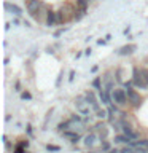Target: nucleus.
I'll list each match as a JSON object with an SVG mask.
<instances>
[{
	"mask_svg": "<svg viewBox=\"0 0 148 153\" xmlns=\"http://www.w3.org/2000/svg\"><path fill=\"white\" fill-rule=\"evenodd\" d=\"M27 134H29V136H32V126H30V124H27Z\"/></svg>",
	"mask_w": 148,
	"mask_h": 153,
	"instance_id": "obj_36",
	"label": "nucleus"
},
{
	"mask_svg": "<svg viewBox=\"0 0 148 153\" xmlns=\"http://www.w3.org/2000/svg\"><path fill=\"white\" fill-rule=\"evenodd\" d=\"M65 30H67V27H61L59 30H56V32H54V38H57V37H61V35H62V33H64Z\"/></svg>",
	"mask_w": 148,
	"mask_h": 153,
	"instance_id": "obj_28",
	"label": "nucleus"
},
{
	"mask_svg": "<svg viewBox=\"0 0 148 153\" xmlns=\"http://www.w3.org/2000/svg\"><path fill=\"white\" fill-rule=\"evenodd\" d=\"M75 108H76V112H78V115H81V117L84 118V121L86 123H92V118L95 117L94 112H92V108H91V105L86 102V99H84V96H78V97L75 99Z\"/></svg>",
	"mask_w": 148,
	"mask_h": 153,
	"instance_id": "obj_2",
	"label": "nucleus"
},
{
	"mask_svg": "<svg viewBox=\"0 0 148 153\" xmlns=\"http://www.w3.org/2000/svg\"><path fill=\"white\" fill-rule=\"evenodd\" d=\"M21 99L22 100H30L32 99V94L29 93V91H22V93H21Z\"/></svg>",
	"mask_w": 148,
	"mask_h": 153,
	"instance_id": "obj_26",
	"label": "nucleus"
},
{
	"mask_svg": "<svg viewBox=\"0 0 148 153\" xmlns=\"http://www.w3.org/2000/svg\"><path fill=\"white\" fill-rule=\"evenodd\" d=\"M27 2H30V0H27Z\"/></svg>",
	"mask_w": 148,
	"mask_h": 153,
	"instance_id": "obj_40",
	"label": "nucleus"
},
{
	"mask_svg": "<svg viewBox=\"0 0 148 153\" xmlns=\"http://www.w3.org/2000/svg\"><path fill=\"white\" fill-rule=\"evenodd\" d=\"M14 91H21V83H19V81L14 83Z\"/></svg>",
	"mask_w": 148,
	"mask_h": 153,
	"instance_id": "obj_33",
	"label": "nucleus"
},
{
	"mask_svg": "<svg viewBox=\"0 0 148 153\" xmlns=\"http://www.w3.org/2000/svg\"><path fill=\"white\" fill-rule=\"evenodd\" d=\"M84 16H86V11H83V10H76V11H75V16H73V21L78 22V21H81Z\"/></svg>",
	"mask_w": 148,
	"mask_h": 153,
	"instance_id": "obj_22",
	"label": "nucleus"
},
{
	"mask_svg": "<svg viewBox=\"0 0 148 153\" xmlns=\"http://www.w3.org/2000/svg\"><path fill=\"white\" fill-rule=\"evenodd\" d=\"M140 70H142L143 80H145V83H147V88H148V69H147V67H140Z\"/></svg>",
	"mask_w": 148,
	"mask_h": 153,
	"instance_id": "obj_24",
	"label": "nucleus"
},
{
	"mask_svg": "<svg viewBox=\"0 0 148 153\" xmlns=\"http://www.w3.org/2000/svg\"><path fill=\"white\" fill-rule=\"evenodd\" d=\"M46 150H48V152H61V147H59V145H51V143H48V145H46Z\"/></svg>",
	"mask_w": 148,
	"mask_h": 153,
	"instance_id": "obj_25",
	"label": "nucleus"
},
{
	"mask_svg": "<svg viewBox=\"0 0 148 153\" xmlns=\"http://www.w3.org/2000/svg\"><path fill=\"white\" fill-rule=\"evenodd\" d=\"M126 93H127V102H129V107L134 108V110L140 108V105H142V102H143V97L140 96V93H138V91H135L134 88L126 89Z\"/></svg>",
	"mask_w": 148,
	"mask_h": 153,
	"instance_id": "obj_6",
	"label": "nucleus"
},
{
	"mask_svg": "<svg viewBox=\"0 0 148 153\" xmlns=\"http://www.w3.org/2000/svg\"><path fill=\"white\" fill-rule=\"evenodd\" d=\"M115 76H113V72L112 70H108V72H105V75L102 76V81H104V89H107V91H110V93H112V91L116 88V86H115Z\"/></svg>",
	"mask_w": 148,
	"mask_h": 153,
	"instance_id": "obj_9",
	"label": "nucleus"
},
{
	"mask_svg": "<svg viewBox=\"0 0 148 153\" xmlns=\"http://www.w3.org/2000/svg\"><path fill=\"white\" fill-rule=\"evenodd\" d=\"M19 145H21L22 148H27V147H29V140H22V142H19Z\"/></svg>",
	"mask_w": 148,
	"mask_h": 153,
	"instance_id": "obj_32",
	"label": "nucleus"
},
{
	"mask_svg": "<svg viewBox=\"0 0 148 153\" xmlns=\"http://www.w3.org/2000/svg\"><path fill=\"white\" fill-rule=\"evenodd\" d=\"M92 128H94V132H97V134H99L100 140H107L108 129H107V126H105L104 123H97V124H94Z\"/></svg>",
	"mask_w": 148,
	"mask_h": 153,
	"instance_id": "obj_16",
	"label": "nucleus"
},
{
	"mask_svg": "<svg viewBox=\"0 0 148 153\" xmlns=\"http://www.w3.org/2000/svg\"><path fill=\"white\" fill-rule=\"evenodd\" d=\"M123 88L124 89H131V88H135V86H134L132 80H129V81H124V83H123Z\"/></svg>",
	"mask_w": 148,
	"mask_h": 153,
	"instance_id": "obj_27",
	"label": "nucleus"
},
{
	"mask_svg": "<svg viewBox=\"0 0 148 153\" xmlns=\"http://www.w3.org/2000/svg\"><path fill=\"white\" fill-rule=\"evenodd\" d=\"M112 99H113V104L118 105V107H126V105H129L127 102V93L124 88H115L112 91Z\"/></svg>",
	"mask_w": 148,
	"mask_h": 153,
	"instance_id": "obj_5",
	"label": "nucleus"
},
{
	"mask_svg": "<svg viewBox=\"0 0 148 153\" xmlns=\"http://www.w3.org/2000/svg\"><path fill=\"white\" fill-rule=\"evenodd\" d=\"M69 2L73 5L76 10H83V11L88 13V8H89V2H91V0H69Z\"/></svg>",
	"mask_w": 148,
	"mask_h": 153,
	"instance_id": "obj_19",
	"label": "nucleus"
},
{
	"mask_svg": "<svg viewBox=\"0 0 148 153\" xmlns=\"http://www.w3.org/2000/svg\"><path fill=\"white\" fill-rule=\"evenodd\" d=\"M3 8L7 10L8 13H11V14H14V16H18V18H21L22 16V8L19 7V5H16V3H10V2H5L3 3Z\"/></svg>",
	"mask_w": 148,
	"mask_h": 153,
	"instance_id": "obj_15",
	"label": "nucleus"
},
{
	"mask_svg": "<svg viewBox=\"0 0 148 153\" xmlns=\"http://www.w3.org/2000/svg\"><path fill=\"white\" fill-rule=\"evenodd\" d=\"M97 69H99V67H97V65H94L92 69H91V72H92V74H95V72H97Z\"/></svg>",
	"mask_w": 148,
	"mask_h": 153,
	"instance_id": "obj_38",
	"label": "nucleus"
},
{
	"mask_svg": "<svg viewBox=\"0 0 148 153\" xmlns=\"http://www.w3.org/2000/svg\"><path fill=\"white\" fill-rule=\"evenodd\" d=\"M132 83L137 89H147V83L143 80V75H142V70L138 65H134L132 67Z\"/></svg>",
	"mask_w": 148,
	"mask_h": 153,
	"instance_id": "obj_7",
	"label": "nucleus"
},
{
	"mask_svg": "<svg viewBox=\"0 0 148 153\" xmlns=\"http://www.w3.org/2000/svg\"><path fill=\"white\" fill-rule=\"evenodd\" d=\"M129 32H131V26H127V27H126V29H124V30H123V33H124V35H127Z\"/></svg>",
	"mask_w": 148,
	"mask_h": 153,
	"instance_id": "obj_35",
	"label": "nucleus"
},
{
	"mask_svg": "<svg viewBox=\"0 0 148 153\" xmlns=\"http://www.w3.org/2000/svg\"><path fill=\"white\" fill-rule=\"evenodd\" d=\"M97 96H99V100H100V104L102 105H112L113 104V99H112V93L107 89H100L97 91Z\"/></svg>",
	"mask_w": 148,
	"mask_h": 153,
	"instance_id": "obj_14",
	"label": "nucleus"
},
{
	"mask_svg": "<svg viewBox=\"0 0 148 153\" xmlns=\"http://www.w3.org/2000/svg\"><path fill=\"white\" fill-rule=\"evenodd\" d=\"M62 136H64L65 139H69V142L73 143V145L81 140V134L80 132H75V131H65V132H62Z\"/></svg>",
	"mask_w": 148,
	"mask_h": 153,
	"instance_id": "obj_18",
	"label": "nucleus"
},
{
	"mask_svg": "<svg viewBox=\"0 0 148 153\" xmlns=\"http://www.w3.org/2000/svg\"><path fill=\"white\" fill-rule=\"evenodd\" d=\"M86 126H88V123L84 121V118L81 117V115H72L70 118H67V131H75V132H83Z\"/></svg>",
	"mask_w": 148,
	"mask_h": 153,
	"instance_id": "obj_4",
	"label": "nucleus"
},
{
	"mask_svg": "<svg viewBox=\"0 0 148 153\" xmlns=\"http://www.w3.org/2000/svg\"><path fill=\"white\" fill-rule=\"evenodd\" d=\"M113 140H115V143H124V145H131V140H129V137L127 136H124V134L121 132V134H116V136L113 137Z\"/></svg>",
	"mask_w": 148,
	"mask_h": 153,
	"instance_id": "obj_20",
	"label": "nucleus"
},
{
	"mask_svg": "<svg viewBox=\"0 0 148 153\" xmlns=\"http://www.w3.org/2000/svg\"><path fill=\"white\" fill-rule=\"evenodd\" d=\"M135 50H137V46L134 45V43H129V45H124V46L119 48V50L116 51V54L118 56H131Z\"/></svg>",
	"mask_w": 148,
	"mask_h": 153,
	"instance_id": "obj_17",
	"label": "nucleus"
},
{
	"mask_svg": "<svg viewBox=\"0 0 148 153\" xmlns=\"http://www.w3.org/2000/svg\"><path fill=\"white\" fill-rule=\"evenodd\" d=\"M26 10H27L29 16H30L32 19H35L37 22H40V21L45 22L48 8H46V5L43 3V0H30V2H27Z\"/></svg>",
	"mask_w": 148,
	"mask_h": 153,
	"instance_id": "obj_1",
	"label": "nucleus"
},
{
	"mask_svg": "<svg viewBox=\"0 0 148 153\" xmlns=\"http://www.w3.org/2000/svg\"><path fill=\"white\" fill-rule=\"evenodd\" d=\"M11 24H13V26H19V24H21V21H19L18 16H14V18L11 19Z\"/></svg>",
	"mask_w": 148,
	"mask_h": 153,
	"instance_id": "obj_29",
	"label": "nucleus"
},
{
	"mask_svg": "<svg viewBox=\"0 0 148 153\" xmlns=\"http://www.w3.org/2000/svg\"><path fill=\"white\" fill-rule=\"evenodd\" d=\"M131 147L135 150V153H148V139H138L131 143Z\"/></svg>",
	"mask_w": 148,
	"mask_h": 153,
	"instance_id": "obj_10",
	"label": "nucleus"
},
{
	"mask_svg": "<svg viewBox=\"0 0 148 153\" xmlns=\"http://www.w3.org/2000/svg\"><path fill=\"white\" fill-rule=\"evenodd\" d=\"M62 76H64V72H61L59 76H57V81H56V88H59V85H61V80H62Z\"/></svg>",
	"mask_w": 148,
	"mask_h": 153,
	"instance_id": "obj_30",
	"label": "nucleus"
},
{
	"mask_svg": "<svg viewBox=\"0 0 148 153\" xmlns=\"http://www.w3.org/2000/svg\"><path fill=\"white\" fill-rule=\"evenodd\" d=\"M73 80H75V70H70V74H69V81L72 83Z\"/></svg>",
	"mask_w": 148,
	"mask_h": 153,
	"instance_id": "obj_31",
	"label": "nucleus"
},
{
	"mask_svg": "<svg viewBox=\"0 0 148 153\" xmlns=\"http://www.w3.org/2000/svg\"><path fill=\"white\" fill-rule=\"evenodd\" d=\"M57 24V11L56 10H53V8H48V11H46V19H45V26L46 27H54Z\"/></svg>",
	"mask_w": 148,
	"mask_h": 153,
	"instance_id": "obj_13",
	"label": "nucleus"
},
{
	"mask_svg": "<svg viewBox=\"0 0 148 153\" xmlns=\"http://www.w3.org/2000/svg\"><path fill=\"white\" fill-rule=\"evenodd\" d=\"M83 96H84L86 102L91 105V108H92V112H94V113L97 112V110L102 108V104H100V100H99V96L95 94L94 91H86Z\"/></svg>",
	"mask_w": 148,
	"mask_h": 153,
	"instance_id": "obj_8",
	"label": "nucleus"
},
{
	"mask_svg": "<svg viewBox=\"0 0 148 153\" xmlns=\"http://www.w3.org/2000/svg\"><path fill=\"white\" fill-rule=\"evenodd\" d=\"M84 54H86V56H91V54H92V50H91V48H86V50H84Z\"/></svg>",
	"mask_w": 148,
	"mask_h": 153,
	"instance_id": "obj_34",
	"label": "nucleus"
},
{
	"mask_svg": "<svg viewBox=\"0 0 148 153\" xmlns=\"http://www.w3.org/2000/svg\"><path fill=\"white\" fill-rule=\"evenodd\" d=\"M56 11H57V24H67V22L73 21L76 8L70 2H67L64 5H61L59 10H56Z\"/></svg>",
	"mask_w": 148,
	"mask_h": 153,
	"instance_id": "obj_3",
	"label": "nucleus"
},
{
	"mask_svg": "<svg viewBox=\"0 0 148 153\" xmlns=\"http://www.w3.org/2000/svg\"><path fill=\"white\" fill-rule=\"evenodd\" d=\"M10 26H11L10 22H7V24H5V30H10Z\"/></svg>",
	"mask_w": 148,
	"mask_h": 153,
	"instance_id": "obj_39",
	"label": "nucleus"
},
{
	"mask_svg": "<svg viewBox=\"0 0 148 153\" xmlns=\"http://www.w3.org/2000/svg\"><path fill=\"white\" fill-rule=\"evenodd\" d=\"M100 150H102V153H110L112 147H110V143L107 140H102V143H100Z\"/></svg>",
	"mask_w": 148,
	"mask_h": 153,
	"instance_id": "obj_23",
	"label": "nucleus"
},
{
	"mask_svg": "<svg viewBox=\"0 0 148 153\" xmlns=\"http://www.w3.org/2000/svg\"><path fill=\"white\" fill-rule=\"evenodd\" d=\"M97 140H100L99 134H97V132H94V131H91L89 134H86V136H84L83 143H84V147H86V148H92L95 143H97Z\"/></svg>",
	"mask_w": 148,
	"mask_h": 153,
	"instance_id": "obj_11",
	"label": "nucleus"
},
{
	"mask_svg": "<svg viewBox=\"0 0 148 153\" xmlns=\"http://www.w3.org/2000/svg\"><path fill=\"white\" fill-rule=\"evenodd\" d=\"M26 153H29V152H26Z\"/></svg>",
	"mask_w": 148,
	"mask_h": 153,
	"instance_id": "obj_41",
	"label": "nucleus"
},
{
	"mask_svg": "<svg viewBox=\"0 0 148 153\" xmlns=\"http://www.w3.org/2000/svg\"><path fill=\"white\" fill-rule=\"evenodd\" d=\"M91 86H92L94 89H97V91H100V89H104V81H102V76H95V78L91 81Z\"/></svg>",
	"mask_w": 148,
	"mask_h": 153,
	"instance_id": "obj_21",
	"label": "nucleus"
},
{
	"mask_svg": "<svg viewBox=\"0 0 148 153\" xmlns=\"http://www.w3.org/2000/svg\"><path fill=\"white\" fill-rule=\"evenodd\" d=\"M121 131H123L124 136H127V137H129V140H131V142H135V140H138V139H140V134L134 131V129H132L131 126H129V124H127L126 121H124L123 128H121Z\"/></svg>",
	"mask_w": 148,
	"mask_h": 153,
	"instance_id": "obj_12",
	"label": "nucleus"
},
{
	"mask_svg": "<svg viewBox=\"0 0 148 153\" xmlns=\"http://www.w3.org/2000/svg\"><path fill=\"white\" fill-rule=\"evenodd\" d=\"M105 43H107V40H105V38H104V40H102V38H100V40H97V45H105Z\"/></svg>",
	"mask_w": 148,
	"mask_h": 153,
	"instance_id": "obj_37",
	"label": "nucleus"
}]
</instances>
